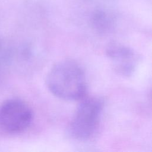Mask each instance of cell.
<instances>
[{"label": "cell", "instance_id": "obj_2", "mask_svg": "<svg viewBox=\"0 0 152 152\" xmlns=\"http://www.w3.org/2000/svg\"><path fill=\"white\" fill-rule=\"evenodd\" d=\"M103 106V101L97 97L81 99L69 123L71 135L80 141L91 138L99 128Z\"/></svg>", "mask_w": 152, "mask_h": 152}, {"label": "cell", "instance_id": "obj_5", "mask_svg": "<svg viewBox=\"0 0 152 152\" xmlns=\"http://www.w3.org/2000/svg\"><path fill=\"white\" fill-rule=\"evenodd\" d=\"M94 24L100 30H106L109 24V20L106 14L103 12H98L94 16Z\"/></svg>", "mask_w": 152, "mask_h": 152}, {"label": "cell", "instance_id": "obj_3", "mask_svg": "<svg viewBox=\"0 0 152 152\" xmlns=\"http://www.w3.org/2000/svg\"><path fill=\"white\" fill-rule=\"evenodd\" d=\"M32 120L31 109L21 100H8L0 106V127L6 132H21L29 126Z\"/></svg>", "mask_w": 152, "mask_h": 152}, {"label": "cell", "instance_id": "obj_1", "mask_svg": "<svg viewBox=\"0 0 152 152\" xmlns=\"http://www.w3.org/2000/svg\"><path fill=\"white\" fill-rule=\"evenodd\" d=\"M46 84L52 94L65 100H80L86 93L84 72L77 62L70 59L55 64L47 75Z\"/></svg>", "mask_w": 152, "mask_h": 152}, {"label": "cell", "instance_id": "obj_4", "mask_svg": "<svg viewBox=\"0 0 152 152\" xmlns=\"http://www.w3.org/2000/svg\"><path fill=\"white\" fill-rule=\"evenodd\" d=\"M106 54L118 74L124 76L132 74L138 63V56L131 48L112 44L107 48Z\"/></svg>", "mask_w": 152, "mask_h": 152}]
</instances>
